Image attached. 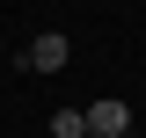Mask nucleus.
<instances>
[{"instance_id":"3","label":"nucleus","mask_w":146,"mask_h":138,"mask_svg":"<svg viewBox=\"0 0 146 138\" xmlns=\"http://www.w3.org/2000/svg\"><path fill=\"white\" fill-rule=\"evenodd\" d=\"M51 138H88V116H80V109H58V116H51Z\"/></svg>"},{"instance_id":"1","label":"nucleus","mask_w":146,"mask_h":138,"mask_svg":"<svg viewBox=\"0 0 146 138\" xmlns=\"http://www.w3.org/2000/svg\"><path fill=\"white\" fill-rule=\"evenodd\" d=\"M66 58H73V36H58V29H36L29 44H22V58H15V66H22V73H58Z\"/></svg>"},{"instance_id":"2","label":"nucleus","mask_w":146,"mask_h":138,"mask_svg":"<svg viewBox=\"0 0 146 138\" xmlns=\"http://www.w3.org/2000/svg\"><path fill=\"white\" fill-rule=\"evenodd\" d=\"M80 116H88V138H131V109L117 102V95H102V102H88Z\"/></svg>"},{"instance_id":"4","label":"nucleus","mask_w":146,"mask_h":138,"mask_svg":"<svg viewBox=\"0 0 146 138\" xmlns=\"http://www.w3.org/2000/svg\"><path fill=\"white\" fill-rule=\"evenodd\" d=\"M131 138H146V131H131Z\"/></svg>"}]
</instances>
